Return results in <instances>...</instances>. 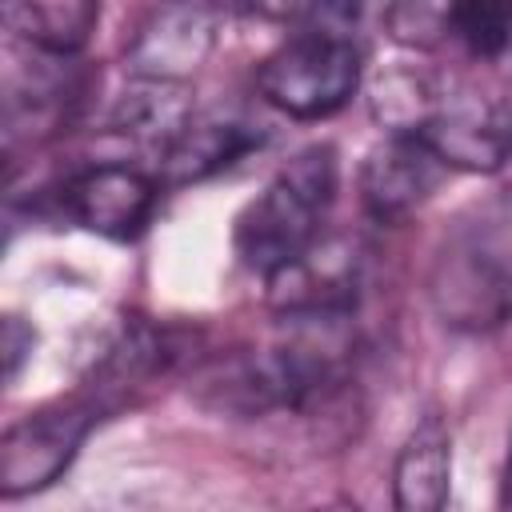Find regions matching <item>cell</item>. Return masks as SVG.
<instances>
[{"mask_svg": "<svg viewBox=\"0 0 512 512\" xmlns=\"http://www.w3.org/2000/svg\"><path fill=\"white\" fill-rule=\"evenodd\" d=\"M100 400L76 396L16 420L0 440V496L16 500L60 480L100 420Z\"/></svg>", "mask_w": 512, "mask_h": 512, "instance_id": "5b68a950", "label": "cell"}, {"mask_svg": "<svg viewBox=\"0 0 512 512\" xmlns=\"http://www.w3.org/2000/svg\"><path fill=\"white\" fill-rule=\"evenodd\" d=\"M32 344H36V332L20 316H8L4 320V380L20 376V364L32 356Z\"/></svg>", "mask_w": 512, "mask_h": 512, "instance_id": "9a60e30c", "label": "cell"}, {"mask_svg": "<svg viewBox=\"0 0 512 512\" xmlns=\"http://www.w3.org/2000/svg\"><path fill=\"white\" fill-rule=\"evenodd\" d=\"M336 192H340L336 148L332 144L300 148L240 208L232 224L236 260L264 280L284 264H292L328 232V212L336 204Z\"/></svg>", "mask_w": 512, "mask_h": 512, "instance_id": "3957f363", "label": "cell"}, {"mask_svg": "<svg viewBox=\"0 0 512 512\" xmlns=\"http://www.w3.org/2000/svg\"><path fill=\"white\" fill-rule=\"evenodd\" d=\"M372 120L424 140L452 172H500L512 160V100L456 76L392 68L372 84Z\"/></svg>", "mask_w": 512, "mask_h": 512, "instance_id": "6da1fadb", "label": "cell"}, {"mask_svg": "<svg viewBox=\"0 0 512 512\" xmlns=\"http://www.w3.org/2000/svg\"><path fill=\"white\" fill-rule=\"evenodd\" d=\"M364 80V56L348 28L312 24L288 36L256 68V92L268 108L288 120H324L336 116Z\"/></svg>", "mask_w": 512, "mask_h": 512, "instance_id": "277c9868", "label": "cell"}, {"mask_svg": "<svg viewBox=\"0 0 512 512\" xmlns=\"http://www.w3.org/2000/svg\"><path fill=\"white\" fill-rule=\"evenodd\" d=\"M428 300L456 332H492L512 320V188L472 204L444 232Z\"/></svg>", "mask_w": 512, "mask_h": 512, "instance_id": "7a4b0ae2", "label": "cell"}, {"mask_svg": "<svg viewBox=\"0 0 512 512\" xmlns=\"http://www.w3.org/2000/svg\"><path fill=\"white\" fill-rule=\"evenodd\" d=\"M500 504L512 508V448H508V460H504V476H500Z\"/></svg>", "mask_w": 512, "mask_h": 512, "instance_id": "e0dca14e", "label": "cell"}, {"mask_svg": "<svg viewBox=\"0 0 512 512\" xmlns=\"http://www.w3.org/2000/svg\"><path fill=\"white\" fill-rule=\"evenodd\" d=\"M0 8L8 32L48 56H76L100 24V0H0Z\"/></svg>", "mask_w": 512, "mask_h": 512, "instance_id": "4fadbf2b", "label": "cell"}, {"mask_svg": "<svg viewBox=\"0 0 512 512\" xmlns=\"http://www.w3.org/2000/svg\"><path fill=\"white\" fill-rule=\"evenodd\" d=\"M452 168L416 136L384 132L360 164V204L376 224H400L424 208Z\"/></svg>", "mask_w": 512, "mask_h": 512, "instance_id": "9c48e42d", "label": "cell"}, {"mask_svg": "<svg viewBox=\"0 0 512 512\" xmlns=\"http://www.w3.org/2000/svg\"><path fill=\"white\" fill-rule=\"evenodd\" d=\"M456 0H388L384 24L396 44L412 52H440L452 44Z\"/></svg>", "mask_w": 512, "mask_h": 512, "instance_id": "5bb4252c", "label": "cell"}, {"mask_svg": "<svg viewBox=\"0 0 512 512\" xmlns=\"http://www.w3.org/2000/svg\"><path fill=\"white\" fill-rule=\"evenodd\" d=\"M264 132L248 120L236 116H192L188 128L176 136V144L160 156V176L168 184H188V180H204L228 164H236L244 152L260 148Z\"/></svg>", "mask_w": 512, "mask_h": 512, "instance_id": "7c38bea8", "label": "cell"}, {"mask_svg": "<svg viewBox=\"0 0 512 512\" xmlns=\"http://www.w3.org/2000/svg\"><path fill=\"white\" fill-rule=\"evenodd\" d=\"M264 284L276 316H352L364 284V252L352 236L324 232Z\"/></svg>", "mask_w": 512, "mask_h": 512, "instance_id": "8992f818", "label": "cell"}, {"mask_svg": "<svg viewBox=\"0 0 512 512\" xmlns=\"http://www.w3.org/2000/svg\"><path fill=\"white\" fill-rule=\"evenodd\" d=\"M196 116L188 84L184 80H144L132 76V88L116 100L112 108V132L144 144L148 152H156V160L176 144V136L188 128V120Z\"/></svg>", "mask_w": 512, "mask_h": 512, "instance_id": "8fae6325", "label": "cell"}, {"mask_svg": "<svg viewBox=\"0 0 512 512\" xmlns=\"http://www.w3.org/2000/svg\"><path fill=\"white\" fill-rule=\"evenodd\" d=\"M228 0H156L124 52L128 76L188 80L216 48Z\"/></svg>", "mask_w": 512, "mask_h": 512, "instance_id": "ba28073f", "label": "cell"}, {"mask_svg": "<svg viewBox=\"0 0 512 512\" xmlns=\"http://www.w3.org/2000/svg\"><path fill=\"white\" fill-rule=\"evenodd\" d=\"M364 4H368V0H312V8L320 12V20L340 24V28L356 24V20H360V12H364Z\"/></svg>", "mask_w": 512, "mask_h": 512, "instance_id": "2e32d148", "label": "cell"}, {"mask_svg": "<svg viewBox=\"0 0 512 512\" xmlns=\"http://www.w3.org/2000/svg\"><path fill=\"white\" fill-rule=\"evenodd\" d=\"M452 488V436L440 416H428L404 440L392 468V500L400 512H440Z\"/></svg>", "mask_w": 512, "mask_h": 512, "instance_id": "30bf717a", "label": "cell"}, {"mask_svg": "<svg viewBox=\"0 0 512 512\" xmlns=\"http://www.w3.org/2000/svg\"><path fill=\"white\" fill-rule=\"evenodd\" d=\"M156 204H160V176L124 160L88 164L60 184L64 216L104 240H136L148 228Z\"/></svg>", "mask_w": 512, "mask_h": 512, "instance_id": "52a82bcc", "label": "cell"}]
</instances>
